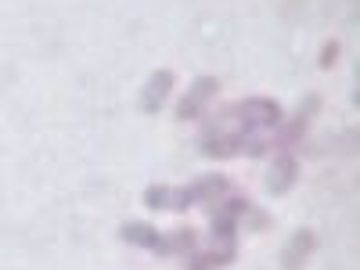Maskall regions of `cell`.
Here are the masks:
<instances>
[{"label":"cell","instance_id":"7a4b0ae2","mask_svg":"<svg viewBox=\"0 0 360 270\" xmlns=\"http://www.w3.org/2000/svg\"><path fill=\"white\" fill-rule=\"evenodd\" d=\"M217 90H220V83H217V76H198L195 83H191V90L184 98H180V105H176V119H195V115H202L205 112V101L209 98H217Z\"/></svg>","mask_w":360,"mask_h":270},{"label":"cell","instance_id":"52a82bcc","mask_svg":"<svg viewBox=\"0 0 360 270\" xmlns=\"http://www.w3.org/2000/svg\"><path fill=\"white\" fill-rule=\"evenodd\" d=\"M231 263H234V242H217L213 249H205V252L195 249L188 256V270H220Z\"/></svg>","mask_w":360,"mask_h":270},{"label":"cell","instance_id":"6da1fadb","mask_svg":"<svg viewBox=\"0 0 360 270\" xmlns=\"http://www.w3.org/2000/svg\"><path fill=\"white\" fill-rule=\"evenodd\" d=\"M317 108H321V94H310V98H303V105H299V112L288 119V123L274 134V148L281 152V148H288V144H299L303 141V134H307V123L317 115Z\"/></svg>","mask_w":360,"mask_h":270},{"label":"cell","instance_id":"8fae6325","mask_svg":"<svg viewBox=\"0 0 360 270\" xmlns=\"http://www.w3.org/2000/svg\"><path fill=\"white\" fill-rule=\"evenodd\" d=\"M335 54H339V44H328V47H324V58H321V65H324V69H332Z\"/></svg>","mask_w":360,"mask_h":270},{"label":"cell","instance_id":"ba28073f","mask_svg":"<svg viewBox=\"0 0 360 270\" xmlns=\"http://www.w3.org/2000/svg\"><path fill=\"white\" fill-rule=\"evenodd\" d=\"M119 238H123L127 245H137V249H148V252H159V249H162V234H159L152 224H141V220L123 224Z\"/></svg>","mask_w":360,"mask_h":270},{"label":"cell","instance_id":"30bf717a","mask_svg":"<svg viewBox=\"0 0 360 270\" xmlns=\"http://www.w3.org/2000/svg\"><path fill=\"white\" fill-rule=\"evenodd\" d=\"M169 202H173V188L169 184H152L144 191V205L155 209V213H159V209H169Z\"/></svg>","mask_w":360,"mask_h":270},{"label":"cell","instance_id":"8992f818","mask_svg":"<svg viewBox=\"0 0 360 270\" xmlns=\"http://www.w3.org/2000/svg\"><path fill=\"white\" fill-rule=\"evenodd\" d=\"M231 191H234V188H231V180H227L224 173H205V176L191 180V195H195V205H202V209H209V205L224 202Z\"/></svg>","mask_w":360,"mask_h":270},{"label":"cell","instance_id":"277c9868","mask_svg":"<svg viewBox=\"0 0 360 270\" xmlns=\"http://www.w3.org/2000/svg\"><path fill=\"white\" fill-rule=\"evenodd\" d=\"M169 90H173V72H169V69H155L152 76H148L144 90H141V112H148V115L162 112Z\"/></svg>","mask_w":360,"mask_h":270},{"label":"cell","instance_id":"3957f363","mask_svg":"<svg viewBox=\"0 0 360 270\" xmlns=\"http://www.w3.org/2000/svg\"><path fill=\"white\" fill-rule=\"evenodd\" d=\"M317 249V234L310 227H299L292 238H288V245L281 252V270H303L310 263V252Z\"/></svg>","mask_w":360,"mask_h":270},{"label":"cell","instance_id":"9c48e42d","mask_svg":"<svg viewBox=\"0 0 360 270\" xmlns=\"http://www.w3.org/2000/svg\"><path fill=\"white\" fill-rule=\"evenodd\" d=\"M191 252H195V231L191 227H176L173 234H162L159 256H191Z\"/></svg>","mask_w":360,"mask_h":270},{"label":"cell","instance_id":"5b68a950","mask_svg":"<svg viewBox=\"0 0 360 270\" xmlns=\"http://www.w3.org/2000/svg\"><path fill=\"white\" fill-rule=\"evenodd\" d=\"M295 176H299V162H295L288 152H281L274 162H270V169H266V176H263V184H266L270 195H278V198H281V195L292 191Z\"/></svg>","mask_w":360,"mask_h":270}]
</instances>
